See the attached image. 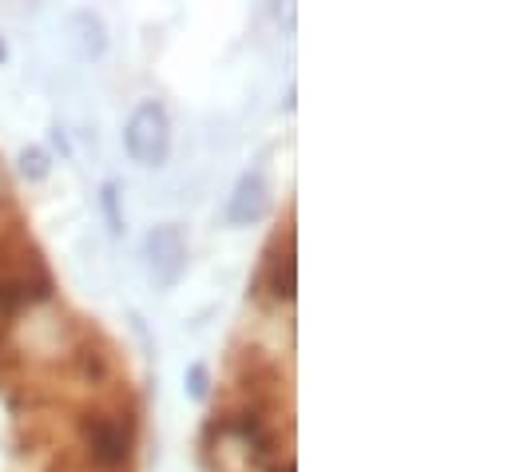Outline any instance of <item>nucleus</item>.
I'll list each match as a JSON object with an SVG mask.
<instances>
[{
  "instance_id": "obj_1",
  "label": "nucleus",
  "mask_w": 512,
  "mask_h": 472,
  "mask_svg": "<svg viewBox=\"0 0 512 472\" xmlns=\"http://www.w3.org/2000/svg\"><path fill=\"white\" fill-rule=\"evenodd\" d=\"M124 143H128V151H131V159H135V163H143V167L163 163V159H167V143H171L163 108L143 104V108L131 116L128 131H124Z\"/></svg>"
},
{
  "instance_id": "obj_2",
  "label": "nucleus",
  "mask_w": 512,
  "mask_h": 472,
  "mask_svg": "<svg viewBox=\"0 0 512 472\" xmlns=\"http://www.w3.org/2000/svg\"><path fill=\"white\" fill-rule=\"evenodd\" d=\"M147 250H151V266L159 270V278H163V282H175V274H179V266H183V242H179V231H171V227L155 231L151 242H147Z\"/></svg>"
},
{
  "instance_id": "obj_3",
  "label": "nucleus",
  "mask_w": 512,
  "mask_h": 472,
  "mask_svg": "<svg viewBox=\"0 0 512 472\" xmlns=\"http://www.w3.org/2000/svg\"><path fill=\"white\" fill-rule=\"evenodd\" d=\"M88 433H92V453L100 465H120L128 457V437L116 421H96L88 425Z\"/></svg>"
},
{
  "instance_id": "obj_4",
  "label": "nucleus",
  "mask_w": 512,
  "mask_h": 472,
  "mask_svg": "<svg viewBox=\"0 0 512 472\" xmlns=\"http://www.w3.org/2000/svg\"><path fill=\"white\" fill-rule=\"evenodd\" d=\"M262 207H266V187H262L258 175H247L239 183V195H235V207H231V223H251V219L262 215Z\"/></svg>"
}]
</instances>
